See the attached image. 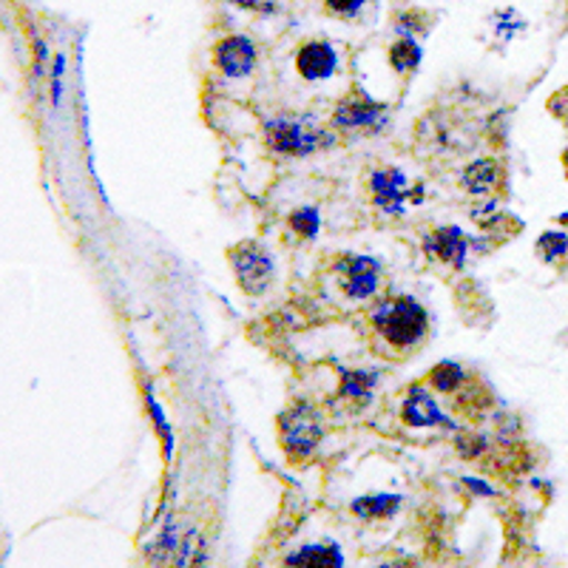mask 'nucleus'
I'll return each mask as SVG.
<instances>
[{
	"label": "nucleus",
	"instance_id": "1",
	"mask_svg": "<svg viewBox=\"0 0 568 568\" xmlns=\"http://www.w3.org/2000/svg\"><path fill=\"white\" fill-rule=\"evenodd\" d=\"M373 327L395 349H413L424 344L429 318H426V311L415 298L395 296L375 307Z\"/></svg>",
	"mask_w": 568,
	"mask_h": 568
},
{
	"label": "nucleus",
	"instance_id": "2",
	"mask_svg": "<svg viewBox=\"0 0 568 568\" xmlns=\"http://www.w3.org/2000/svg\"><path fill=\"white\" fill-rule=\"evenodd\" d=\"M324 438L322 415L313 404L298 400L278 415V444L293 464H304L318 449Z\"/></svg>",
	"mask_w": 568,
	"mask_h": 568
},
{
	"label": "nucleus",
	"instance_id": "3",
	"mask_svg": "<svg viewBox=\"0 0 568 568\" xmlns=\"http://www.w3.org/2000/svg\"><path fill=\"white\" fill-rule=\"evenodd\" d=\"M227 258H231V267L236 273V282L247 296H262L271 287L276 267H273V258L265 245L253 240L240 242L236 247H231Z\"/></svg>",
	"mask_w": 568,
	"mask_h": 568
},
{
	"label": "nucleus",
	"instance_id": "4",
	"mask_svg": "<svg viewBox=\"0 0 568 568\" xmlns=\"http://www.w3.org/2000/svg\"><path fill=\"white\" fill-rule=\"evenodd\" d=\"M265 140L276 154L287 156H304L313 154L316 149H322L324 134L316 129V125L304 123V120H296V116H278V120H271L265 129Z\"/></svg>",
	"mask_w": 568,
	"mask_h": 568
},
{
	"label": "nucleus",
	"instance_id": "5",
	"mask_svg": "<svg viewBox=\"0 0 568 568\" xmlns=\"http://www.w3.org/2000/svg\"><path fill=\"white\" fill-rule=\"evenodd\" d=\"M338 287L349 298H369L382 287V265L369 256H342L333 265Z\"/></svg>",
	"mask_w": 568,
	"mask_h": 568
},
{
	"label": "nucleus",
	"instance_id": "6",
	"mask_svg": "<svg viewBox=\"0 0 568 568\" xmlns=\"http://www.w3.org/2000/svg\"><path fill=\"white\" fill-rule=\"evenodd\" d=\"M369 194L373 202L382 207L384 213H400L409 200H418L424 196L420 187H409L407 176L400 174L398 169H378L369 174Z\"/></svg>",
	"mask_w": 568,
	"mask_h": 568
},
{
	"label": "nucleus",
	"instance_id": "7",
	"mask_svg": "<svg viewBox=\"0 0 568 568\" xmlns=\"http://www.w3.org/2000/svg\"><path fill=\"white\" fill-rule=\"evenodd\" d=\"M471 245H475V242H471L458 225L435 227V231L424 240L426 256L435 258V262H444V265L458 267V271L466 265V256H469Z\"/></svg>",
	"mask_w": 568,
	"mask_h": 568
},
{
	"label": "nucleus",
	"instance_id": "8",
	"mask_svg": "<svg viewBox=\"0 0 568 568\" xmlns=\"http://www.w3.org/2000/svg\"><path fill=\"white\" fill-rule=\"evenodd\" d=\"M213 63L225 78H247L256 65V45L245 34H231L213 49Z\"/></svg>",
	"mask_w": 568,
	"mask_h": 568
},
{
	"label": "nucleus",
	"instance_id": "9",
	"mask_svg": "<svg viewBox=\"0 0 568 568\" xmlns=\"http://www.w3.org/2000/svg\"><path fill=\"white\" fill-rule=\"evenodd\" d=\"M384 105L375 103V100L364 98V94H353V98L342 100L333 111V123L344 131H362V129H373L384 120Z\"/></svg>",
	"mask_w": 568,
	"mask_h": 568
},
{
	"label": "nucleus",
	"instance_id": "10",
	"mask_svg": "<svg viewBox=\"0 0 568 568\" xmlns=\"http://www.w3.org/2000/svg\"><path fill=\"white\" fill-rule=\"evenodd\" d=\"M296 69L304 80H327L336 71V52L324 40L304 43L296 54Z\"/></svg>",
	"mask_w": 568,
	"mask_h": 568
},
{
	"label": "nucleus",
	"instance_id": "11",
	"mask_svg": "<svg viewBox=\"0 0 568 568\" xmlns=\"http://www.w3.org/2000/svg\"><path fill=\"white\" fill-rule=\"evenodd\" d=\"M400 420L407 426H453L449 418L438 409V404L420 389V384L409 389L407 400L400 407Z\"/></svg>",
	"mask_w": 568,
	"mask_h": 568
},
{
	"label": "nucleus",
	"instance_id": "12",
	"mask_svg": "<svg viewBox=\"0 0 568 568\" xmlns=\"http://www.w3.org/2000/svg\"><path fill=\"white\" fill-rule=\"evenodd\" d=\"M460 185H464V191H469L475 196L495 194L497 187L504 185V169L497 165V160H489V156L486 160H475L464 171V176H460Z\"/></svg>",
	"mask_w": 568,
	"mask_h": 568
},
{
	"label": "nucleus",
	"instance_id": "13",
	"mask_svg": "<svg viewBox=\"0 0 568 568\" xmlns=\"http://www.w3.org/2000/svg\"><path fill=\"white\" fill-rule=\"evenodd\" d=\"M426 384L438 389V393L453 395L466 387V369L455 362H444L438 364V367H433V373L426 375Z\"/></svg>",
	"mask_w": 568,
	"mask_h": 568
},
{
	"label": "nucleus",
	"instance_id": "14",
	"mask_svg": "<svg viewBox=\"0 0 568 568\" xmlns=\"http://www.w3.org/2000/svg\"><path fill=\"white\" fill-rule=\"evenodd\" d=\"M375 373H367V369H342V398L347 400H367L375 389Z\"/></svg>",
	"mask_w": 568,
	"mask_h": 568
},
{
	"label": "nucleus",
	"instance_id": "15",
	"mask_svg": "<svg viewBox=\"0 0 568 568\" xmlns=\"http://www.w3.org/2000/svg\"><path fill=\"white\" fill-rule=\"evenodd\" d=\"M400 506L398 495H367L353 500V515L373 520V517H393Z\"/></svg>",
	"mask_w": 568,
	"mask_h": 568
},
{
	"label": "nucleus",
	"instance_id": "16",
	"mask_svg": "<svg viewBox=\"0 0 568 568\" xmlns=\"http://www.w3.org/2000/svg\"><path fill=\"white\" fill-rule=\"evenodd\" d=\"M389 63H393L395 71H413V69H418V63H420V45L415 43L413 38L395 40V43L389 45Z\"/></svg>",
	"mask_w": 568,
	"mask_h": 568
},
{
	"label": "nucleus",
	"instance_id": "17",
	"mask_svg": "<svg viewBox=\"0 0 568 568\" xmlns=\"http://www.w3.org/2000/svg\"><path fill=\"white\" fill-rule=\"evenodd\" d=\"M537 256L542 258V262H549V265H555V262H560V258L568 256V236L562 231H549L542 233L540 242H537Z\"/></svg>",
	"mask_w": 568,
	"mask_h": 568
},
{
	"label": "nucleus",
	"instance_id": "18",
	"mask_svg": "<svg viewBox=\"0 0 568 568\" xmlns=\"http://www.w3.org/2000/svg\"><path fill=\"white\" fill-rule=\"evenodd\" d=\"M287 562H318V566H329V562H333V566H342L344 557L338 555L333 542H329V546L324 542V546H304L298 555L287 557Z\"/></svg>",
	"mask_w": 568,
	"mask_h": 568
},
{
	"label": "nucleus",
	"instance_id": "19",
	"mask_svg": "<svg viewBox=\"0 0 568 568\" xmlns=\"http://www.w3.org/2000/svg\"><path fill=\"white\" fill-rule=\"evenodd\" d=\"M287 225H291V231H296L302 240H313L318 233L322 220H318L316 207H298V211H293L291 216H287Z\"/></svg>",
	"mask_w": 568,
	"mask_h": 568
},
{
	"label": "nucleus",
	"instance_id": "20",
	"mask_svg": "<svg viewBox=\"0 0 568 568\" xmlns=\"http://www.w3.org/2000/svg\"><path fill=\"white\" fill-rule=\"evenodd\" d=\"M458 453L460 458H478L486 453V438L475 433H460L458 435Z\"/></svg>",
	"mask_w": 568,
	"mask_h": 568
},
{
	"label": "nucleus",
	"instance_id": "21",
	"mask_svg": "<svg viewBox=\"0 0 568 568\" xmlns=\"http://www.w3.org/2000/svg\"><path fill=\"white\" fill-rule=\"evenodd\" d=\"M364 3H369V0H324V7L333 14H338V18H355V14L362 12Z\"/></svg>",
	"mask_w": 568,
	"mask_h": 568
},
{
	"label": "nucleus",
	"instance_id": "22",
	"mask_svg": "<svg viewBox=\"0 0 568 568\" xmlns=\"http://www.w3.org/2000/svg\"><path fill=\"white\" fill-rule=\"evenodd\" d=\"M560 160H562V171H566V176H568V149L562 151V156H560Z\"/></svg>",
	"mask_w": 568,
	"mask_h": 568
}]
</instances>
